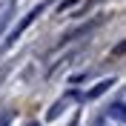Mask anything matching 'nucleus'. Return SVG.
Wrapping results in <instances>:
<instances>
[{"mask_svg": "<svg viewBox=\"0 0 126 126\" xmlns=\"http://www.w3.org/2000/svg\"><path fill=\"white\" fill-rule=\"evenodd\" d=\"M43 9H46V3H40V6H34V9H32L29 15H26V17H23V20H20V23H17V26H15V29L9 32V40H6V43H15V40H17V37H20V34H23V32H26V29H29V26H32V23H34V20H37V15H43Z\"/></svg>", "mask_w": 126, "mask_h": 126, "instance_id": "nucleus-1", "label": "nucleus"}, {"mask_svg": "<svg viewBox=\"0 0 126 126\" xmlns=\"http://www.w3.org/2000/svg\"><path fill=\"white\" fill-rule=\"evenodd\" d=\"M112 86H115V80H112V78H106V80H100L94 89H89V92H86V97H89V100H94V97H100L103 92H109Z\"/></svg>", "mask_w": 126, "mask_h": 126, "instance_id": "nucleus-2", "label": "nucleus"}, {"mask_svg": "<svg viewBox=\"0 0 126 126\" xmlns=\"http://www.w3.org/2000/svg\"><path fill=\"white\" fill-rule=\"evenodd\" d=\"M112 118L126 120V106H123V103H115V106H112Z\"/></svg>", "mask_w": 126, "mask_h": 126, "instance_id": "nucleus-3", "label": "nucleus"}, {"mask_svg": "<svg viewBox=\"0 0 126 126\" xmlns=\"http://www.w3.org/2000/svg\"><path fill=\"white\" fill-rule=\"evenodd\" d=\"M9 120H12V115H3L0 118V126H9Z\"/></svg>", "mask_w": 126, "mask_h": 126, "instance_id": "nucleus-4", "label": "nucleus"}, {"mask_svg": "<svg viewBox=\"0 0 126 126\" xmlns=\"http://www.w3.org/2000/svg\"><path fill=\"white\" fill-rule=\"evenodd\" d=\"M26 126H37V123H26Z\"/></svg>", "mask_w": 126, "mask_h": 126, "instance_id": "nucleus-5", "label": "nucleus"}]
</instances>
